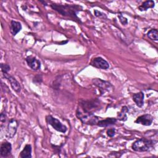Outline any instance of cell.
Instances as JSON below:
<instances>
[{
  "label": "cell",
  "mask_w": 158,
  "mask_h": 158,
  "mask_svg": "<svg viewBox=\"0 0 158 158\" xmlns=\"http://www.w3.org/2000/svg\"><path fill=\"white\" fill-rule=\"evenodd\" d=\"M128 111V109L127 106H123L122 108V110L118 114V117L117 119L119 120L122 121H126L127 120V113Z\"/></svg>",
  "instance_id": "obj_18"
},
{
  "label": "cell",
  "mask_w": 158,
  "mask_h": 158,
  "mask_svg": "<svg viewBox=\"0 0 158 158\" xmlns=\"http://www.w3.org/2000/svg\"><path fill=\"white\" fill-rule=\"evenodd\" d=\"M76 115L83 124L89 125H97L98 122L102 118L98 116L94 115L93 113L83 110L79 107L77 110Z\"/></svg>",
  "instance_id": "obj_2"
},
{
  "label": "cell",
  "mask_w": 158,
  "mask_h": 158,
  "mask_svg": "<svg viewBox=\"0 0 158 158\" xmlns=\"http://www.w3.org/2000/svg\"><path fill=\"white\" fill-rule=\"evenodd\" d=\"M90 64L98 69L106 70L109 68V64L104 59L101 57H96L93 58L90 62Z\"/></svg>",
  "instance_id": "obj_8"
},
{
  "label": "cell",
  "mask_w": 158,
  "mask_h": 158,
  "mask_svg": "<svg viewBox=\"0 0 158 158\" xmlns=\"http://www.w3.org/2000/svg\"><path fill=\"white\" fill-rule=\"evenodd\" d=\"M22 30V25L19 22L11 20L10 25V33L13 36H15Z\"/></svg>",
  "instance_id": "obj_15"
},
{
  "label": "cell",
  "mask_w": 158,
  "mask_h": 158,
  "mask_svg": "<svg viewBox=\"0 0 158 158\" xmlns=\"http://www.w3.org/2000/svg\"><path fill=\"white\" fill-rule=\"evenodd\" d=\"M46 122L52 126L54 130H56L57 131L62 132V133H65L67 128L66 126L63 125L58 119L56 118L52 117L51 115H48L46 117Z\"/></svg>",
  "instance_id": "obj_4"
},
{
  "label": "cell",
  "mask_w": 158,
  "mask_h": 158,
  "mask_svg": "<svg viewBox=\"0 0 158 158\" xmlns=\"http://www.w3.org/2000/svg\"><path fill=\"white\" fill-rule=\"evenodd\" d=\"M3 76L5 78H6L11 85L12 88L17 93H19L21 90V86L19 82L12 75H9L8 73H4Z\"/></svg>",
  "instance_id": "obj_10"
},
{
  "label": "cell",
  "mask_w": 158,
  "mask_h": 158,
  "mask_svg": "<svg viewBox=\"0 0 158 158\" xmlns=\"http://www.w3.org/2000/svg\"><path fill=\"white\" fill-rule=\"evenodd\" d=\"M144 98V95L142 91H140L137 93H134L133 94V100L135 102L136 105L139 107H141L143 106Z\"/></svg>",
  "instance_id": "obj_13"
},
{
  "label": "cell",
  "mask_w": 158,
  "mask_h": 158,
  "mask_svg": "<svg viewBox=\"0 0 158 158\" xmlns=\"http://www.w3.org/2000/svg\"><path fill=\"white\" fill-rule=\"evenodd\" d=\"M12 151V144L7 141H3L0 147V153L1 156L3 157H7L11 152Z\"/></svg>",
  "instance_id": "obj_12"
},
{
  "label": "cell",
  "mask_w": 158,
  "mask_h": 158,
  "mask_svg": "<svg viewBox=\"0 0 158 158\" xmlns=\"http://www.w3.org/2000/svg\"><path fill=\"white\" fill-rule=\"evenodd\" d=\"M99 105V101L95 100L93 101H83L79 104V107L83 110L88 112L93 113V111H94L98 109Z\"/></svg>",
  "instance_id": "obj_6"
},
{
  "label": "cell",
  "mask_w": 158,
  "mask_h": 158,
  "mask_svg": "<svg viewBox=\"0 0 158 158\" xmlns=\"http://www.w3.org/2000/svg\"><path fill=\"white\" fill-rule=\"evenodd\" d=\"M147 36L151 40L157 41L158 40V31H157V30L156 28L150 30L148 32Z\"/></svg>",
  "instance_id": "obj_19"
},
{
  "label": "cell",
  "mask_w": 158,
  "mask_h": 158,
  "mask_svg": "<svg viewBox=\"0 0 158 158\" xmlns=\"http://www.w3.org/2000/svg\"><path fill=\"white\" fill-rule=\"evenodd\" d=\"M107 135L109 137H113L115 134V128H110L107 130Z\"/></svg>",
  "instance_id": "obj_22"
},
{
  "label": "cell",
  "mask_w": 158,
  "mask_h": 158,
  "mask_svg": "<svg viewBox=\"0 0 158 158\" xmlns=\"http://www.w3.org/2000/svg\"><path fill=\"white\" fill-rule=\"evenodd\" d=\"M6 114L5 112H2L1 114V116H0V120H1V125H2L6 120Z\"/></svg>",
  "instance_id": "obj_23"
},
{
  "label": "cell",
  "mask_w": 158,
  "mask_h": 158,
  "mask_svg": "<svg viewBox=\"0 0 158 158\" xmlns=\"http://www.w3.org/2000/svg\"><path fill=\"white\" fill-rule=\"evenodd\" d=\"M20 158H30L31 157V146L30 144H26L23 150L19 154Z\"/></svg>",
  "instance_id": "obj_16"
},
{
  "label": "cell",
  "mask_w": 158,
  "mask_h": 158,
  "mask_svg": "<svg viewBox=\"0 0 158 158\" xmlns=\"http://www.w3.org/2000/svg\"><path fill=\"white\" fill-rule=\"evenodd\" d=\"M26 62L28 65L33 70H38L41 67V62L36 57L29 56L26 58Z\"/></svg>",
  "instance_id": "obj_11"
},
{
  "label": "cell",
  "mask_w": 158,
  "mask_h": 158,
  "mask_svg": "<svg viewBox=\"0 0 158 158\" xmlns=\"http://www.w3.org/2000/svg\"><path fill=\"white\" fill-rule=\"evenodd\" d=\"M93 83L97 87H98L101 94H104L106 92H109L112 89V85L107 81L102 80L100 78H95L93 80Z\"/></svg>",
  "instance_id": "obj_5"
},
{
  "label": "cell",
  "mask_w": 158,
  "mask_h": 158,
  "mask_svg": "<svg viewBox=\"0 0 158 158\" xmlns=\"http://www.w3.org/2000/svg\"><path fill=\"white\" fill-rule=\"evenodd\" d=\"M18 125H19L18 122L15 118H11L9 120L7 125L6 134V136L7 138L10 139L14 137V136L16 133Z\"/></svg>",
  "instance_id": "obj_7"
},
{
  "label": "cell",
  "mask_w": 158,
  "mask_h": 158,
  "mask_svg": "<svg viewBox=\"0 0 158 158\" xmlns=\"http://www.w3.org/2000/svg\"><path fill=\"white\" fill-rule=\"evenodd\" d=\"M51 7L52 9L59 13L60 14L69 17L78 22L81 23L80 19L77 17V13L83 10V7L77 4H51Z\"/></svg>",
  "instance_id": "obj_1"
},
{
  "label": "cell",
  "mask_w": 158,
  "mask_h": 158,
  "mask_svg": "<svg viewBox=\"0 0 158 158\" xmlns=\"http://www.w3.org/2000/svg\"><path fill=\"white\" fill-rule=\"evenodd\" d=\"M117 120V119L116 118H106L105 119L101 118L98 122L97 125L100 127H107L108 126L114 125Z\"/></svg>",
  "instance_id": "obj_14"
},
{
  "label": "cell",
  "mask_w": 158,
  "mask_h": 158,
  "mask_svg": "<svg viewBox=\"0 0 158 158\" xmlns=\"http://www.w3.org/2000/svg\"><path fill=\"white\" fill-rule=\"evenodd\" d=\"M1 71L2 72V73H8V72L10 70V67L9 64H1Z\"/></svg>",
  "instance_id": "obj_20"
},
{
  "label": "cell",
  "mask_w": 158,
  "mask_h": 158,
  "mask_svg": "<svg viewBox=\"0 0 158 158\" xmlns=\"http://www.w3.org/2000/svg\"><path fill=\"white\" fill-rule=\"evenodd\" d=\"M118 17L120 20V22L122 23V24L123 25H127L128 23V20L127 19L125 18V17H123L121 14H119L118 15Z\"/></svg>",
  "instance_id": "obj_21"
},
{
  "label": "cell",
  "mask_w": 158,
  "mask_h": 158,
  "mask_svg": "<svg viewBox=\"0 0 158 158\" xmlns=\"http://www.w3.org/2000/svg\"><path fill=\"white\" fill-rule=\"evenodd\" d=\"M154 6H155V2L153 1L152 0L146 1L144 2H143L141 6L138 7V9L140 11H146L149 8H153Z\"/></svg>",
  "instance_id": "obj_17"
},
{
  "label": "cell",
  "mask_w": 158,
  "mask_h": 158,
  "mask_svg": "<svg viewBox=\"0 0 158 158\" xmlns=\"http://www.w3.org/2000/svg\"><path fill=\"white\" fill-rule=\"evenodd\" d=\"M157 143V141L146 138H141L135 141L131 148L133 150L137 152H144L149 151Z\"/></svg>",
  "instance_id": "obj_3"
},
{
  "label": "cell",
  "mask_w": 158,
  "mask_h": 158,
  "mask_svg": "<svg viewBox=\"0 0 158 158\" xmlns=\"http://www.w3.org/2000/svg\"><path fill=\"white\" fill-rule=\"evenodd\" d=\"M153 117L150 114H144L137 117L135 122L144 126H150L153 122Z\"/></svg>",
  "instance_id": "obj_9"
},
{
  "label": "cell",
  "mask_w": 158,
  "mask_h": 158,
  "mask_svg": "<svg viewBox=\"0 0 158 158\" xmlns=\"http://www.w3.org/2000/svg\"><path fill=\"white\" fill-rule=\"evenodd\" d=\"M42 81V77L41 75H36L33 78V82L36 83H40Z\"/></svg>",
  "instance_id": "obj_24"
}]
</instances>
